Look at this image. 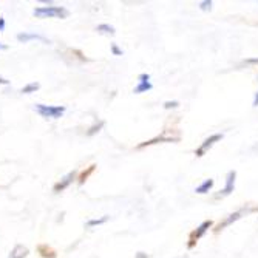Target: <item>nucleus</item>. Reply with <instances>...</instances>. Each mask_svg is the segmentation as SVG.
<instances>
[{
  "instance_id": "obj_15",
  "label": "nucleus",
  "mask_w": 258,
  "mask_h": 258,
  "mask_svg": "<svg viewBox=\"0 0 258 258\" xmlns=\"http://www.w3.org/2000/svg\"><path fill=\"white\" fill-rule=\"evenodd\" d=\"M102 125H104V122L101 121V122H99L98 125H95V127H91V128H90V132H88V135H93V133H96V132H99V128H101Z\"/></svg>"
},
{
  "instance_id": "obj_16",
  "label": "nucleus",
  "mask_w": 258,
  "mask_h": 258,
  "mask_svg": "<svg viewBox=\"0 0 258 258\" xmlns=\"http://www.w3.org/2000/svg\"><path fill=\"white\" fill-rule=\"evenodd\" d=\"M200 7H201V10H210V8H212V2H201L200 4Z\"/></svg>"
},
{
  "instance_id": "obj_12",
  "label": "nucleus",
  "mask_w": 258,
  "mask_h": 258,
  "mask_svg": "<svg viewBox=\"0 0 258 258\" xmlns=\"http://www.w3.org/2000/svg\"><path fill=\"white\" fill-rule=\"evenodd\" d=\"M241 214H243V212H237V214L230 215V218H229V220H226V221H224L223 224H220V226H218L217 229H218V230H220V229H224V227H226V226H229V224H230L232 221H237V220H238V218L241 217Z\"/></svg>"
},
{
  "instance_id": "obj_20",
  "label": "nucleus",
  "mask_w": 258,
  "mask_h": 258,
  "mask_svg": "<svg viewBox=\"0 0 258 258\" xmlns=\"http://www.w3.org/2000/svg\"><path fill=\"white\" fill-rule=\"evenodd\" d=\"M253 107H258V93L255 95V99H253Z\"/></svg>"
},
{
  "instance_id": "obj_5",
  "label": "nucleus",
  "mask_w": 258,
  "mask_h": 258,
  "mask_svg": "<svg viewBox=\"0 0 258 258\" xmlns=\"http://www.w3.org/2000/svg\"><path fill=\"white\" fill-rule=\"evenodd\" d=\"M235 178H237V172L235 170H232V172L227 173V176H226V185H224L223 192L220 194L221 197H226V195H229V194L233 192V187H235Z\"/></svg>"
},
{
  "instance_id": "obj_10",
  "label": "nucleus",
  "mask_w": 258,
  "mask_h": 258,
  "mask_svg": "<svg viewBox=\"0 0 258 258\" xmlns=\"http://www.w3.org/2000/svg\"><path fill=\"white\" fill-rule=\"evenodd\" d=\"M27 253H28L27 247H23V246H16V247H14V250L11 252L10 258H25V256H27Z\"/></svg>"
},
{
  "instance_id": "obj_3",
  "label": "nucleus",
  "mask_w": 258,
  "mask_h": 258,
  "mask_svg": "<svg viewBox=\"0 0 258 258\" xmlns=\"http://www.w3.org/2000/svg\"><path fill=\"white\" fill-rule=\"evenodd\" d=\"M220 139H223V135H221V133H217V135H212L210 138H207V139L204 141V143L197 149L195 155H197V156H200V158H201V156H204V155H206V152H207L210 147H212L215 143H218Z\"/></svg>"
},
{
  "instance_id": "obj_1",
  "label": "nucleus",
  "mask_w": 258,
  "mask_h": 258,
  "mask_svg": "<svg viewBox=\"0 0 258 258\" xmlns=\"http://www.w3.org/2000/svg\"><path fill=\"white\" fill-rule=\"evenodd\" d=\"M34 16L39 19H65L68 11L62 7H40L34 10Z\"/></svg>"
},
{
  "instance_id": "obj_21",
  "label": "nucleus",
  "mask_w": 258,
  "mask_h": 258,
  "mask_svg": "<svg viewBox=\"0 0 258 258\" xmlns=\"http://www.w3.org/2000/svg\"><path fill=\"white\" fill-rule=\"evenodd\" d=\"M136 258H147V255H146V253H143V252H139Z\"/></svg>"
},
{
  "instance_id": "obj_17",
  "label": "nucleus",
  "mask_w": 258,
  "mask_h": 258,
  "mask_svg": "<svg viewBox=\"0 0 258 258\" xmlns=\"http://www.w3.org/2000/svg\"><path fill=\"white\" fill-rule=\"evenodd\" d=\"M111 51H113V53H114L116 56H122V50H119V48H118V46H116V45H113V46H111Z\"/></svg>"
},
{
  "instance_id": "obj_22",
  "label": "nucleus",
  "mask_w": 258,
  "mask_h": 258,
  "mask_svg": "<svg viewBox=\"0 0 258 258\" xmlns=\"http://www.w3.org/2000/svg\"><path fill=\"white\" fill-rule=\"evenodd\" d=\"M0 84H4V85H8L10 82H8L7 79H2V78H0Z\"/></svg>"
},
{
  "instance_id": "obj_18",
  "label": "nucleus",
  "mask_w": 258,
  "mask_h": 258,
  "mask_svg": "<svg viewBox=\"0 0 258 258\" xmlns=\"http://www.w3.org/2000/svg\"><path fill=\"white\" fill-rule=\"evenodd\" d=\"M164 107H166V108H175V107H178V102L176 101H173V102H166V104H164Z\"/></svg>"
},
{
  "instance_id": "obj_13",
  "label": "nucleus",
  "mask_w": 258,
  "mask_h": 258,
  "mask_svg": "<svg viewBox=\"0 0 258 258\" xmlns=\"http://www.w3.org/2000/svg\"><path fill=\"white\" fill-rule=\"evenodd\" d=\"M99 33H104V34H114V28L111 25H107V23H102V25H98L96 28Z\"/></svg>"
},
{
  "instance_id": "obj_9",
  "label": "nucleus",
  "mask_w": 258,
  "mask_h": 258,
  "mask_svg": "<svg viewBox=\"0 0 258 258\" xmlns=\"http://www.w3.org/2000/svg\"><path fill=\"white\" fill-rule=\"evenodd\" d=\"M214 187V179H206L201 185H198L197 189H195V192L197 194H200V195H204V194H207L210 189Z\"/></svg>"
},
{
  "instance_id": "obj_2",
  "label": "nucleus",
  "mask_w": 258,
  "mask_h": 258,
  "mask_svg": "<svg viewBox=\"0 0 258 258\" xmlns=\"http://www.w3.org/2000/svg\"><path fill=\"white\" fill-rule=\"evenodd\" d=\"M34 110L45 119H57L65 113V107L60 105H45V104H36Z\"/></svg>"
},
{
  "instance_id": "obj_14",
  "label": "nucleus",
  "mask_w": 258,
  "mask_h": 258,
  "mask_svg": "<svg viewBox=\"0 0 258 258\" xmlns=\"http://www.w3.org/2000/svg\"><path fill=\"white\" fill-rule=\"evenodd\" d=\"M107 220H108V217H104V218H99V220H90V221L87 223V226H88V227H93V226H101V224H104Z\"/></svg>"
},
{
  "instance_id": "obj_19",
  "label": "nucleus",
  "mask_w": 258,
  "mask_h": 258,
  "mask_svg": "<svg viewBox=\"0 0 258 258\" xmlns=\"http://www.w3.org/2000/svg\"><path fill=\"white\" fill-rule=\"evenodd\" d=\"M5 30V19H0V31Z\"/></svg>"
},
{
  "instance_id": "obj_8",
  "label": "nucleus",
  "mask_w": 258,
  "mask_h": 258,
  "mask_svg": "<svg viewBox=\"0 0 258 258\" xmlns=\"http://www.w3.org/2000/svg\"><path fill=\"white\" fill-rule=\"evenodd\" d=\"M17 39L23 43H27L30 40H42V42H48V39H46L45 36L42 34H37V33H20L17 34Z\"/></svg>"
},
{
  "instance_id": "obj_23",
  "label": "nucleus",
  "mask_w": 258,
  "mask_h": 258,
  "mask_svg": "<svg viewBox=\"0 0 258 258\" xmlns=\"http://www.w3.org/2000/svg\"><path fill=\"white\" fill-rule=\"evenodd\" d=\"M2 50H7V45H2V43H0V51H2Z\"/></svg>"
},
{
  "instance_id": "obj_6",
  "label": "nucleus",
  "mask_w": 258,
  "mask_h": 258,
  "mask_svg": "<svg viewBox=\"0 0 258 258\" xmlns=\"http://www.w3.org/2000/svg\"><path fill=\"white\" fill-rule=\"evenodd\" d=\"M212 224H214L212 221H204V223H203V224H201V226H200V227L192 233V238H190L189 247H192V246L195 244V241H197V240H200V238L204 235V233L207 232V229H209V227H212Z\"/></svg>"
},
{
  "instance_id": "obj_7",
  "label": "nucleus",
  "mask_w": 258,
  "mask_h": 258,
  "mask_svg": "<svg viewBox=\"0 0 258 258\" xmlns=\"http://www.w3.org/2000/svg\"><path fill=\"white\" fill-rule=\"evenodd\" d=\"M75 178H76V172H70L68 175H65V176L54 185V192H62V190H65L67 187L75 181Z\"/></svg>"
},
{
  "instance_id": "obj_11",
  "label": "nucleus",
  "mask_w": 258,
  "mask_h": 258,
  "mask_svg": "<svg viewBox=\"0 0 258 258\" xmlns=\"http://www.w3.org/2000/svg\"><path fill=\"white\" fill-rule=\"evenodd\" d=\"M37 88H39V84H36V82H31V84H28V85L23 87L20 91L23 93V95H30V93H34Z\"/></svg>"
},
{
  "instance_id": "obj_4",
  "label": "nucleus",
  "mask_w": 258,
  "mask_h": 258,
  "mask_svg": "<svg viewBox=\"0 0 258 258\" xmlns=\"http://www.w3.org/2000/svg\"><path fill=\"white\" fill-rule=\"evenodd\" d=\"M152 88H153V85L150 82V76L149 75H141L139 76V84L135 87L133 91L136 93V95H139V93H146V91H149Z\"/></svg>"
}]
</instances>
